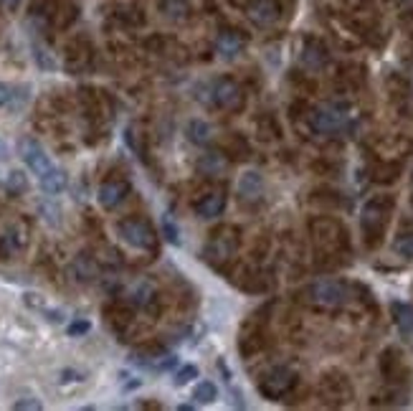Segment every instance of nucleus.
<instances>
[{
  "mask_svg": "<svg viewBox=\"0 0 413 411\" xmlns=\"http://www.w3.org/2000/svg\"><path fill=\"white\" fill-rule=\"evenodd\" d=\"M302 61H305L307 69H322L327 64V51H324L322 43H307L305 54H302Z\"/></svg>",
  "mask_w": 413,
  "mask_h": 411,
  "instance_id": "17",
  "label": "nucleus"
},
{
  "mask_svg": "<svg viewBox=\"0 0 413 411\" xmlns=\"http://www.w3.org/2000/svg\"><path fill=\"white\" fill-rule=\"evenodd\" d=\"M185 137L196 148H208L211 140H213V127L208 125L206 119H190L188 125H185Z\"/></svg>",
  "mask_w": 413,
  "mask_h": 411,
  "instance_id": "15",
  "label": "nucleus"
},
{
  "mask_svg": "<svg viewBox=\"0 0 413 411\" xmlns=\"http://www.w3.org/2000/svg\"><path fill=\"white\" fill-rule=\"evenodd\" d=\"M117 236L122 239L127 246L140 249V252H150L155 246V231L148 221L142 218H124L117 224Z\"/></svg>",
  "mask_w": 413,
  "mask_h": 411,
  "instance_id": "3",
  "label": "nucleus"
},
{
  "mask_svg": "<svg viewBox=\"0 0 413 411\" xmlns=\"http://www.w3.org/2000/svg\"><path fill=\"white\" fill-rule=\"evenodd\" d=\"M307 300L320 307H340L347 303V287L338 279H317L307 287Z\"/></svg>",
  "mask_w": 413,
  "mask_h": 411,
  "instance_id": "4",
  "label": "nucleus"
},
{
  "mask_svg": "<svg viewBox=\"0 0 413 411\" xmlns=\"http://www.w3.org/2000/svg\"><path fill=\"white\" fill-rule=\"evenodd\" d=\"M74 274H76V279H79V282H89V279L97 277V264H94V259H91V257H86V254L76 257Z\"/></svg>",
  "mask_w": 413,
  "mask_h": 411,
  "instance_id": "20",
  "label": "nucleus"
},
{
  "mask_svg": "<svg viewBox=\"0 0 413 411\" xmlns=\"http://www.w3.org/2000/svg\"><path fill=\"white\" fill-rule=\"evenodd\" d=\"M18 152H21L23 163L28 165V170H31L36 178H41L46 170L54 168L49 152L43 150V145L38 143V140H34V137H23V140H21V145H18Z\"/></svg>",
  "mask_w": 413,
  "mask_h": 411,
  "instance_id": "6",
  "label": "nucleus"
},
{
  "mask_svg": "<svg viewBox=\"0 0 413 411\" xmlns=\"http://www.w3.org/2000/svg\"><path fill=\"white\" fill-rule=\"evenodd\" d=\"M233 246H236V242H233V239H226V236H213V239L208 242V246H206V259L213 261V264H221V261H226L233 254Z\"/></svg>",
  "mask_w": 413,
  "mask_h": 411,
  "instance_id": "16",
  "label": "nucleus"
},
{
  "mask_svg": "<svg viewBox=\"0 0 413 411\" xmlns=\"http://www.w3.org/2000/svg\"><path fill=\"white\" fill-rule=\"evenodd\" d=\"M163 236H165L170 244H180V228H178V224H173V218L170 216H163Z\"/></svg>",
  "mask_w": 413,
  "mask_h": 411,
  "instance_id": "29",
  "label": "nucleus"
},
{
  "mask_svg": "<svg viewBox=\"0 0 413 411\" xmlns=\"http://www.w3.org/2000/svg\"><path fill=\"white\" fill-rule=\"evenodd\" d=\"M0 3H3L5 8H18V5H21V0H0Z\"/></svg>",
  "mask_w": 413,
  "mask_h": 411,
  "instance_id": "37",
  "label": "nucleus"
},
{
  "mask_svg": "<svg viewBox=\"0 0 413 411\" xmlns=\"http://www.w3.org/2000/svg\"><path fill=\"white\" fill-rule=\"evenodd\" d=\"M61 381H64V384H67V381H84V373H76V371H64V373H61Z\"/></svg>",
  "mask_w": 413,
  "mask_h": 411,
  "instance_id": "34",
  "label": "nucleus"
},
{
  "mask_svg": "<svg viewBox=\"0 0 413 411\" xmlns=\"http://www.w3.org/2000/svg\"><path fill=\"white\" fill-rule=\"evenodd\" d=\"M390 209H393V201H390L388 196H375L370 201L363 206V216H360V226H363V234H365V242L370 244H378L386 226H388V216H390Z\"/></svg>",
  "mask_w": 413,
  "mask_h": 411,
  "instance_id": "2",
  "label": "nucleus"
},
{
  "mask_svg": "<svg viewBox=\"0 0 413 411\" xmlns=\"http://www.w3.org/2000/svg\"><path fill=\"white\" fill-rule=\"evenodd\" d=\"M155 297V287L150 285V282H137V285L130 290V303L134 305V307H145V305H150V300Z\"/></svg>",
  "mask_w": 413,
  "mask_h": 411,
  "instance_id": "19",
  "label": "nucleus"
},
{
  "mask_svg": "<svg viewBox=\"0 0 413 411\" xmlns=\"http://www.w3.org/2000/svg\"><path fill=\"white\" fill-rule=\"evenodd\" d=\"M246 16L251 23L257 25H272L279 18V5L274 0H251L246 8Z\"/></svg>",
  "mask_w": 413,
  "mask_h": 411,
  "instance_id": "11",
  "label": "nucleus"
},
{
  "mask_svg": "<svg viewBox=\"0 0 413 411\" xmlns=\"http://www.w3.org/2000/svg\"><path fill=\"white\" fill-rule=\"evenodd\" d=\"M224 168H226V158L221 152H206V155L198 158V170L206 173V176H215V173H221Z\"/></svg>",
  "mask_w": 413,
  "mask_h": 411,
  "instance_id": "18",
  "label": "nucleus"
},
{
  "mask_svg": "<svg viewBox=\"0 0 413 411\" xmlns=\"http://www.w3.org/2000/svg\"><path fill=\"white\" fill-rule=\"evenodd\" d=\"M34 59H36V64L43 69V71H54V69H56V59L51 56L49 51L43 49L41 43H36V46H34Z\"/></svg>",
  "mask_w": 413,
  "mask_h": 411,
  "instance_id": "26",
  "label": "nucleus"
},
{
  "mask_svg": "<svg viewBox=\"0 0 413 411\" xmlns=\"http://www.w3.org/2000/svg\"><path fill=\"white\" fill-rule=\"evenodd\" d=\"M224 209H226V196L221 193V191H213V193L203 196V198L196 203V213H198L200 218H206V221L221 216Z\"/></svg>",
  "mask_w": 413,
  "mask_h": 411,
  "instance_id": "14",
  "label": "nucleus"
},
{
  "mask_svg": "<svg viewBox=\"0 0 413 411\" xmlns=\"http://www.w3.org/2000/svg\"><path fill=\"white\" fill-rule=\"evenodd\" d=\"M38 211H41L43 221L49 224V226H58L61 224V211L54 201H41L38 203Z\"/></svg>",
  "mask_w": 413,
  "mask_h": 411,
  "instance_id": "24",
  "label": "nucleus"
},
{
  "mask_svg": "<svg viewBox=\"0 0 413 411\" xmlns=\"http://www.w3.org/2000/svg\"><path fill=\"white\" fill-rule=\"evenodd\" d=\"M10 158V148L5 140H0V163H5V160Z\"/></svg>",
  "mask_w": 413,
  "mask_h": 411,
  "instance_id": "36",
  "label": "nucleus"
},
{
  "mask_svg": "<svg viewBox=\"0 0 413 411\" xmlns=\"http://www.w3.org/2000/svg\"><path fill=\"white\" fill-rule=\"evenodd\" d=\"M193 378H198V366H182L178 373L173 376V386H188Z\"/></svg>",
  "mask_w": 413,
  "mask_h": 411,
  "instance_id": "28",
  "label": "nucleus"
},
{
  "mask_svg": "<svg viewBox=\"0 0 413 411\" xmlns=\"http://www.w3.org/2000/svg\"><path fill=\"white\" fill-rule=\"evenodd\" d=\"M236 193L241 196V201H259L264 196V176L259 170H246L236 183Z\"/></svg>",
  "mask_w": 413,
  "mask_h": 411,
  "instance_id": "9",
  "label": "nucleus"
},
{
  "mask_svg": "<svg viewBox=\"0 0 413 411\" xmlns=\"http://www.w3.org/2000/svg\"><path fill=\"white\" fill-rule=\"evenodd\" d=\"M244 102V94H241V86L233 82V79H215L211 84V104L218 109H236L241 107Z\"/></svg>",
  "mask_w": 413,
  "mask_h": 411,
  "instance_id": "7",
  "label": "nucleus"
},
{
  "mask_svg": "<svg viewBox=\"0 0 413 411\" xmlns=\"http://www.w3.org/2000/svg\"><path fill=\"white\" fill-rule=\"evenodd\" d=\"M43 315H46V320H49V322H61V320H64V312L61 310H49V307H43Z\"/></svg>",
  "mask_w": 413,
  "mask_h": 411,
  "instance_id": "33",
  "label": "nucleus"
},
{
  "mask_svg": "<svg viewBox=\"0 0 413 411\" xmlns=\"http://www.w3.org/2000/svg\"><path fill=\"white\" fill-rule=\"evenodd\" d=\"M246 49V41H244V36L241 34H233V31H226L215 38V54H218V59L224 61H233L239 59L241 54Z\"/></svg>",
  "mask_w": 413,
  "mask_h": 411,
  "instance_id": "10",
  "label": "nucleus"
},
{
  "mask_svg": "<svg viewBox=\"0 0 413 411\" xmlns=\"http://www.w3.org/2000/svg\"><path fill=\"white\" fill-rule=\"evenodd\" d=\"M38 185H41V191L46 196H58V193H64L67 191V185H69V176H67V170H61V168H54L46 170L41 178H38Z\"/></svg>",
  "mask_w": 413,
  "mask_h": 411,
  "instance_id": "13",
  "label": "nucleus"
},
{
  "mask_svg": "<svg viewBox=\"0 0 413 411\" xmlns=\"http://www.w3.org/2000/svg\"><path fill=\"white\" fill-rule=\"evenodd\" d=\"M25 188H28V176H25L23 170H10L8 178H5V191L18 196V193H23Z\"/></svg>",
  "mask_w": 413,
  "mask_h": 411,
  "instance_id": "22",
  "label": "nucleus"
},
{
  "mask_svg": "<svg viewBox=\"0 0 413 411\" xmlns=\"http://www.w3.org/2000/svg\"><path fill=\"white\" fill-rule=\"evenodd\" d=\"M390 315H393V322H396L401 338L413 340V305L403 303V300H393L390 303Z\"/></svg>",
  "mask_w": 413,
  "mask_h": 411,
  "instance_id": "12",
  "label": "nucleus"
},
{
  "mask_svg": "<svg viewBox=\"0 0 413 411\" xmlns=\"http://www.w3.org/2000/svg\"><path fill=\"white\" fill-rule=\"evenodd\" d=\"M396 254L398 257H403V259H413V231H405L396 239Z\"/></svg>",
  "mask_w": 413,
  "mask_h": 411,
  "instance_id": "25",
  "label": "nucleus"
},
{
  "mask_svg": "<svg viewBox=\"0 0 413 411\" xmlns=\"http://www.w3.org/2000/svg\"><path fill=\"white\" fill-rule=\"evenodd\" d=\"M350 107L345 102H327V104H320L309 112V127H312L317 134H335L347 130L350 125Z\"/></svg>",
  "mask_w": 413,
  "mask_h": 411,
  "instance_id": "1",
  "label": "nucleus"
},
{
  "mask_svg": "<svg viewBox=\"0 0 413 411\" xmlns=\"http://www.w3.org/2000/svg\"><path fill=\"white\" fill-rule=\"evenodd\" d=\"M193 399L198 403H213L218 399V386H215L213 381H200L193 388Z\"/></svg>",
  "mask_w": 413,
  "mask_h": 411,
  "instance_id": "21",
  "label": "nucleus"
},
{
  "mask_svg": "<svg viewBox=\"0 0 413 411\" xmlns=\"http://www.w3.org/2000/svg\"><path fill=\"white\" fill-rule=\"evenodd\" d=\"M13 409L16 411H41L43 409V403L41 401H36V399H21V401L13 403Z\"/></svg>",
  "mask_w": 413,
  "mask_h": 411,
  "instance_id": "32",
  "label": "nucleus"
},
{
  "mask_svg": "<svg viewBox=\"0 0 413 411\" xmlns=\"http://www.w3.org/2000/svg\"><path fill=\"white\" fill-rule=\"evenodd\" d=\"M10 97H13V94H10V86L0 84V107H3V104H8Z\"/></svg>",
  "mask_w": 413,
  "mask_h": 411,
  "instance_id": "35",
  "label": "nucleus"
},
{
  "mask_svg": "<svg viewBox=\"0 0 413 411\" xmlns=\"http://www.w3.org/2000/svg\"><path fill=\"white\" fill-rule=\"evenodd\" d=\"M163 13L167 18H182L188 13V3L185 0H163Z\"/></svg>",
  "mask_w": 413,
  "mask_h": 411,
  "instance_id": "27",
  "label": "nucleus"
},
{
  "mask_svg": "<svg viewBox=\"0 0 413 411\" xmlns=\"http://www.w3.org/2000/svg\"><path fill=\"white\" fill-rule=\"evenodd\" d=\"M91 330V322L89 320H74L71 325H69V336L71 338H79V336H86Z\"/></svg>",
  "mask_w": 413,
  "mask_h": 411,
  "instance_id": "30",
  "label": "nucleus"
},
{
  "mask_svg": "<svg viewBox=\"0 0 413 411\" xmlns=\"http://www.w3.org/2000/svg\"><path fill=\"white\" fill-rule=\"evenodd\" d=\"M130 196V183L124 180H104L97 191V201L104 211H115L117 206H122V201Z\"/></svg>",
  "mask_w": 413,
  "mask_h": 411,
  "instance_id": "8",
  "label": "nucleus"
},
{
  "mask_svg": "<svg viewBox=\"0 0 413 411\" xmlns=\"http://www.w3.org/2000/svg\"><path fill=\"white\" fill-rule=\"evenodd\" d=\"M23 303L28 305V307H36V310H43V307H46V300H43V294L38 292H25Z\"/></svg>",
  "mask_w": 413,
  "mask_h": 411,
  "instance_id": "31",
  "label": "nucleus"
},
{
  "mask_svg": "<svg viewBox=\"0 0 413 411\" xmlns=\"http://www.w3.org/2000/svg\"><path fill=\"white\" fill-rule=\"evenodd\" d=\"M294 384H297V373L290 368H284V366H279V368H272L264 378H261L259 391H261V396L276 401V399H281L284 394H290L292 388H294Z\"/></svg>",
  "mask_w": 413,
  "mask_h": 411,
  "instance_id": "5",
  "label": "nucleus"
},
{
  "mask_svg": "<svg viewBox=\"0 0 413 411\" xmlns=\"http://www.w3.org/2000/svg\"><path fill=\"white\" fill-rule=\"evenodd\" d=\"M18 249H21V242L16 239V231L0 234V259H10Z\"/></svg>",
  "mask_w": 413,
  "mask_h": 411,
  "instance_id": "23",
  "label": "nucleus"
}]
</instances>
